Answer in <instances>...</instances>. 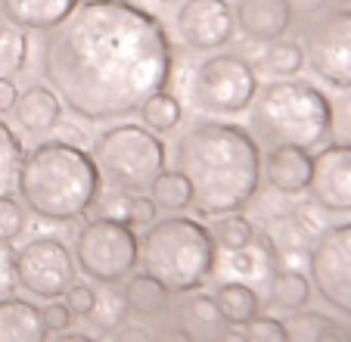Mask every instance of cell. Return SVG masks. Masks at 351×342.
<instances>
[{"label": "cell", "instance_id": "obj_1", "mask_svg": "<svg viewBox=\"0 0 351 342\" xmlns=\"http://www.w3.org/2000/svg\"><path fill=\"white\" fill-rule=\"evenodd\" d=\"M40 72L78 119L115 122L168 91L174 47L159 16L134 0H81L44 32Z\"/></svg>", "mask_w": 351, "mask_h": 342}, {"label": "cell", "instance_id": "obj_2", "mask_svg": "<svg viewBox=\"0 0 351 342\" xmlns=\"http://www.w3.org/2000/svg\"><path fill=\"white\" fill-rule=\"evenodd\" d=\"M174 168L190 181L196 215L243 212L258 196L261 146L243 125L199 122L174 146Z\"/></svg>", "mask_w": 351, "mask_h": 342}, {"label": "cell", "instance_id": "obj_3", "mask_svg": "<svg viewBox=\"0 0 351 342\" xmlns=\"http://www.w3.org/2000/svg\"><path fill=\"white\" fill-rule=\"evenodd\" d=\"M99 184L90 152L69 140H40L22 156L16 171V190L28 212L56 224L84 218L97 205Z\"/></svg>", "mask_w": 351, "mask_h": 342}, {"label": "cell", "instance_id": "obj_4", "mask_svg": "<svg viewBox=\"0 0 351 342\" xmlns=\"http://www.w3.org/2000/svg\"><path fill=\"white\" fill-rule=\"evenodd\" d=\"M258 146H324L332 137V103L317 84L302 78H280L258 87L249 106V128Z\"/></svg>", "mask_w": 351, "mask_h": 342}, {"label": "cell", "instance_id": "obj_5", "mask_svg": "<svg viewBox=\"0 0 351 342\" xmlns=\"http://www.w3.org/2000/svg\"><path fill=\"white\" fill-rule=\"evenodd\" d=\"M140 264L168 293H196L215 274L218 246L202 221L190 215L159 218L140 240Z\"/></svg>", "mask_w": 351, "mask_h": 342}, {"label": "cell", "instance_id": "obj_6", "mask_svg": "<svg viewBox=\"0 0 351 342\" xmlns=\"http://www.w3.org/2000/svg\"><path fill=\"white\" fill-rule=\"evenodd\" d=\"M90 159L99 171V181L115 193H146L165 171L168 152L159 134L137 122H121L93 140Z\"/></svg>", "mask_w": 351, "mask_h": 342}, {"label": "cell", "instance_id": "obj_7", "mask_svg": "<svg viewBox=\"0 0 351 342\" xmlns=\"http://www.w3.org/2000/svg\"><path fill=\"white\" fill-rule=\"evenodd\" d=\"M258 93V72L239 53H212L193 69L190 103L212 119H233L249 112Z\"/></svg>", "mask_w": 351, "mask_h": 342}, {"label": "cell", "instance_id": "obj_8", "mask_svg": "<svg viewBox=\"0 0 351 342\" xmlns=\"http://www.w3.org/2000/svg\"><path fill=\"white\" fill-rule=\"evenodd\" d=\"M75 264L84 271L90 280L112 286L121 283L137 271L140 264V237L131 224L121 218L97 215L84 221V227L75 237Z\"/></svg>", "mask_w": 351, "mask_h": 342}, {"label": "cell", "instance_id": "obj_9", "mask_svg": "<svg viewBox=\"0 0 351 342\" xmlns=\"http://www.w3.org/2000/svg\"><path fill=\"white\" fill-rule=\"evenodd\" d=\"M305 66L336 91H351V7L339 3L302 32Z\"/></svg>", "mask_w": 351, "mask_h": 342}, {"label": "cell", "instance_id": "obj_10", "mask_svg": "<svg viewBox=\"0 0 351 342\" xmlns=\"http://www.w3.org/2000/svg\"><path fill=\"white\" fill-rule=\"evenodd\" d=\"M308 280L317 296L351 321V221L330 224L311 243Z\"/></svg>", "mask_w": 351, "mask_h": 342}, {"label": "cell", "instance_id": "obj_11", "mask_svg": "<svg viewBox=\"0 0 351 342\" xmlns=\"http://www.w3.org/2000/svg\"><path fill=\"white\" fill-rule=\"evenodd\" d=\"M78 264L75 255L60 237H34L28 246L16 252V286L38 299L66 296V290L75 283Z\"/></svg>", "mask_w": 351, "mask_h": 342}, {"label": "cell", "instance_id": "obj_12", "mask_svg": "<svg viewBox=\"0 0 351 342\" xmlns=\"http://www.w3.org/2000/svg\"><path fill=\"white\" fill-rule=\"evenodd\" d=\"M178 38L196 53H218L237 38L230 0H184L178 7Z\"/></svg>", "mask_w": 351, "mask_h": 342}, {"label": "cell", "instance_id": "obj_13", "mask_svg": "<svg viewBox=\"0 0 351 342\" xmlns=\"http://www.w3.org/2000/svg\"><path fill=\"white\" fill-rule=\"evenodd\" d=\"M311 203L326 215H351V146L324 144L311 152Z\"/></svg>", "mask_w": 351, "mask_h": 342}, {"label": "cell", "instance_id": "obj_14", "mask_svg": "<svg viewBox=\"0 0 351 342\" xmlns=\"http://www.w3.org/2000/svg\"><path fill=\"white\" fill-rule=\"evenodd\" d=\"M233 16H237V32L255 44L286 38L289 28L295 25L286 0H237Z\"/></svg>", "mask_w": 351, "mask_h": 342}, {"label": "cell", "instance_id": "obj_15", "mask_svg": "<svg viewBox=\"0 0 351 342\" xmlns=\"http://www.w3.org/2000/svg\"><path fill=\"white\" fill-rule=\"evenodd\" d=\"M261 178L267 187L283 196L308 193L311 184V152L295 150V146H274L261 156Z\"/></svg>", "mask_w": 351, "mask_h": 342}, {"label": "cell", "instance_id": "obj_16", "mask_svg": "<svg viewBox=\"0 0 351 342\" xmlns=\"http://www.w3.org/2000/svg\"><path fill=\"white\" fill-rule=\"evenodd\" d=\"M81 0H0V13L22 32H50L72 16Z\"/></svg>", "mask_w": 351, "mask_h": 342}, {"label": "cell", "instance_id": "obj_17", "mask_svg": "<svg viewBox=\"0 0 351 342\" xmlns=\"http://www.w3.org/2000/svg\"><path fill=\"white\" fill-rule=\"evenodd\" d=\"M13 115L19 122L22 131L28 134H44L53 131L62 119V103L47 84H28L19 91V100L13 106Z\"/></svg>", "mask_w": 351, "mask_h": 342}, {"label": "cell", "instance_id": "obj_18", "mask_svg": "<svg viewBox=\"0 0 351 342\" xmlns=\"http://www.w3.org/2000/svg\"><path fill=\"white\" fill-rule=\"evenodd\" d=\"M50 330L34 302L19 296L0 299V342H47Z\"/></svg>", "mask_w": 351, "mask_h": 342}, {"label": "cell", "instance_id": "obj_19", "mask_svg": "<svg viewBox=\"0 0 351 342\" xmlns=\"http://www.w3.org/2000/svg\"><path fill=\"white\" fill-rule=\"evenodd\" d=\"M215 305H218V315L227 327H243L249 323L261 308V299L258 293L243 280H230V283H221L215 290Z\"/></svg>", "mask_w": 351, "mask_h": 342}, {"label": "cell", "instance_id": "obj_20", "mask_svg": "<svg viewBox=\"0 0 351 342\" xmlns=\"http://www.w3.org/2000/svg\"><path fill=\"white\" fill-rule=\"evenodd\" d=\"M125 302L128 311H134L137 317H156V315H165L168 302H171V293L162 286L156 277H149L146 271H134L125 283Z\"/></svg>", "mask_w": 351, "mask_h": 342}, {"label": "cell", "instance_id": "obj_21", "mask_svg": "<svg viewBox=\"0 0 351 342\" xmlns=\"http://www.w3.org/2000/svg\"><path fill=\"white\" fill-rule=\"evenodd\" d=\"M227 264L237 277L243 280H271L277 271V249L271 246V240L265 233H255V240L239 252H227Z\"/></svg>", "mask_w": 351, "mask_h": 342}, {"label": "cell", "instance_id": "obj_22", "mask_svg": "<svg viewBox=\"0 0 351 342\" xmlns=\"http://www.w3.org/2000/svg\"><path fill=\"white\" fill-rule=\"evenodd\" d=\"M255 72L271 75L274 81L280 78H295L302 69H305V50H302V41L295 38H277L271 44H265L258 62H252Z\"/></svg>", "mask_w": 351, "mask_h": 342}, {"label": "cell", "instance_id": "obj_23", "mask_svg": "<svg viewBox=\"0 0 351 342\" xmlns=\"http://www.w3.org/2000/svg\"><path fill=\"white\" fill-rule=\"evenodd\" d=\"M289 342H351V330L320 311H302L289 323Z\"/></svg>", "mask_w": 351, "mask_h": 342}, {"label": "cell", "instance_id": "obj_24", "mask_svg": "<svg viewBox=\"0 0 351 342\" xmlns=\"http://www.w3.org/2000/svg\"><path fill=\"white\" fill-rule=\"evenodd\" d=\"M267 290H271V302L277 305V308L305 311L314 286L302 271H274V277L267 280Z\"/></svg>", "mask_w": 351, "mask_h": 342}, {"label": "cell", "instance_id": "obj_25", "mask_svg": "<svg viewBox=\"0 0 351 342\" xmlns=\"http://www.w3.org/2000/svg\"><path fill=\"white\" fill-rule=\"evenodd\" d=\"M149 199L156 203V209H165L171 215H180L184 209H193V190L190 181L180 174L178 168L162 171L159 178L149 184Z\"/></svg>", "mask_w": 351, "mask_h": 342}, {"label": "cell", "instance_id": "obj_26", "mask_svg": "<svg viewBox=\"0 0 351 342\" xmlns=\"http://www.w3.org/2000/svg\"><path fill=\"white\" fill-rule=\"evenodd\" d=\"M208 233H212L215 246L224 252H239L245 249V246L255 240V224L249 221V218L243 215V212H227V215H218L212 221V227H208Z\"/></svg>", "mask_w": 351, "mask_h": 342}, {"label": "cell", "instance_id": "obj_27", "mask_svg": "<svg viewBox=\"0 0 351 342\" xmlns=\"http://www.w3.org/2000/svg\"><path fill=\"white\" fill-rule=\"evenodd\" d=\"M140 122H143V128H149L153 134H171L174 128L180 125V115H184V109H180V100L174 97V93L168 91H159L153 93V97L146 100L143 106H140Z\"/></svg>", "mask_w": 351, "mask_h": 342}, {"label": "cell", "instance_id": "obj_28", "mask_svg": "<svg viewBox=\"0 0 351 342\" xmlns=\"http://www.w3.org/2000/svg\"><path fill=\"white\" fill-rule=\"evenodd\" d=\"M28 60V32L0 13V78H13L16 72L25 69Z\"/></svg>", "mask_w": 351, "mask_h": 342}, {"label": "cell", "instance_id": "obj_29", "mask_svg": "<svg viewBox=\"0 0 351 342\" xmlns=\"http://www.w3.org/2000/svg\"><path fill=\"white\" fill-rule=\"evenodd\" d=\"M125 321H128L125 293H121L115 283L112 286H103V293H97V302H93L90 323L99 330V333H115Z\"/></svg>", "mask_w": 351, "mask_h": 342}, {"label": "cell", "instance_id": "obj_30", "mask_svg": "<svg viewBox=\"0 0 351 342\" xmlns=\"http://www.w3.org/2000/svg\"><path fill=\"white\" fill-rule=\"evenodd\" d=\"M25 205L10 193H0V243H16L25 233Z\"/></svg>", "mask_w": 351, "mask_h": 342}, {"label": "cell", "instance_id": "obj_31", "mask_svg": "<svg viewBox=\"0 0 351 342\" xmlns=\"http://www.w3.org/2000/svg\"><path fill=\"white\" fill-rule=\"evenodd\" d=\"M22 156H25V150H22L19 137L7 125H0V193H7V184L16 178Z\"/></svg>", "mask_w": 351, "mask_h": 342}, {"label": "cell", "instance_id": "obj_32", "mask_svg": "<svg viewBox=\"0 0 351 342\" xmlns=\"http://www.w3.org/2000/svg\"><path fill=\"white\" fill-rule=\"evenodd\" d=\"M243 342H289V330L280 317L255 315L249 323H243Z\"/></svg>", "mask_w": 351, "mask_h": 342}, {"label": "cell", "instance_id": "obj_33", "mask_svg": "<svg viewBox=\"0 0 351 342\" xmlns=\"http://www.w3.org/2000/svg\"><path fill=\"white\" fill-rule=\"evenodd\" d=\"M121 221L131 224L134 231H137V227H153V224L159 221V209H156V203L149 196H143V193H131V196L125 199Z\"/></svg>", "mask_w": 351, "mask_h": 342}, {"label": "cell", "instance_id": "obj_34", "mask_svg": "<svg viewBox=\"0 0 351 342\" xmlns=\"http://www.w3.org/2000/svg\"><path fill=\"white\" fill-rule=\"evenodd\" d=\"M332 103V137L336 144L351 146V91H342Z\"/></svg>", "mask_w": 351, "mask_h": 342}, {"label": "cell", "instance_id": "obj_35", "mask_svg": "<svg viewBox=\"0 0 351 342\" xmlns=\"http://www.w3.org/2000/svg\"><path fill=\"white\" fill-rule=\"evenodd\" d=\"M62 302L72 311V317H90L93 302H97V290L87 286V283H72L66 290V296H62Z\"/></svg>", "mask_w": 351, "mask_h": 342}, {"label": "cell", "instance_id": "obj_36", "mask_svg": "<svg viewBox=\"0 0 351 342\" xmlns=\"http://www.w3.org/2000/svg\"><path fill=\"white\" fill-rule=\"evenodd\" d=\"M186 317H190L193 323H199V327H215V323H224L212 296H193L190 302H186Z\"/></svg>", "mask_w": 351, "mask_h": 342}, {"label": "cell", "instance_id": "obj_37", "mask_svg": "<svg viewBox=\"0 0 351 342\" xmlns=\"http://www.w3.org/2000/svg\"><path fill=\"white\" fill-rule=\"evenodd\" d=\"M286 3H289L292 22H298V25H308V22L317 19L320 13L336 7V0H286Z\"/></svg>", "mask_w": 351, "mask_h": 342}, {"label": "cell", "instance_id": "obj_38", "mask_svg": "<svg viewBox=\"0 0 351 342\" xmlns=\"http://www.w3.org/2000/svg\"><path fill=\"white\" fill-rule=\"evenodd\" d=\"M16 286V252L10 243H0V299L13 296Z\"/></svg>", "mask_w": 351, "mask_h": 342}, {"label": "cell", "instance_id": "obj_39", "mask_svg": "<svg viewBox=\"0 0 351 342\" xmlns=\"http://www.w3.org/2000/svg\"><path fill=\"white\" fill-rule=\"evenodd\" d=\"M40 315H44L47 330H53V333H66V330L72 327V311H69L66 302H60V299L47 302V308H40Z\"/></svg>", "mask_w": 351, "mask_h": 342}, {"label": "cell", "instance_id": "obj_40", "mask_svg": "<svg viewBox=\"0 0 351 342\" xmlns=\"http://www.w3.org/2000/svg\"><path fill=\"white\" fill-rule=\"evenodd\" d=\"M112 342H153V336L146 333L137 323H128V327H119L112 333Z\"/></svg>", "mask_w": 351, "mask_h": 342}, {"label": "cell", "instance_id": "obj_41", "mask_svg": "<svg viewBox=\"0 0 351 342\" xmlns=\"http://www.w3.org/2000/svg\"><path fill=\"white\" fill-rule=\"evenodd\" d=\"M16 100H19V87L13 84V78H0V115L13 112Z\"/></svg>", "mask_w": 351, "mask_h": 342}, {"label": "cell", "instance_id": "obj_42", "mask_svg": "<svg viewBox=\"0 0 351 342\" xmlns=\"http://www.w3.org/2000/svg\"><path fill=\"white\" fill-rule=\"evenodd\" d=\"M153 342H199V339L186 327H168V330H162Z\"/></svg>", "mask_w": 351, "mask_h": 342}, {"label": "cell", "instance_id": "obj_43", "mask_svg": "<svg viewBox=\"0 0 351 342\" xmlns=\"http://www.w3.org/2000/svg\"><path fill=\"white\" fill-rule=\"evenodd\" d=\"M53 342H99V339H93V336H87V333H60V339H53Z\"/></svg>", "mask_w": 351, "mask_h": 342}, {"label": "cell", "instance_id": "obj_44", "mask_svg": "<svg viewBox=\"0 0 351 342\" xmlns=\"http://www.w3.org/2000/svg\"><path fill=\"white\" fill-rule=\"evenodd\" d=\"M339 3H345V7H351V0H339Z\"/></svg>", "mask_w": 351, "mask_h": 342}, {"label": "cell", "instance_id": "obj_45", "mask_svg": "<svg viewBox=\"0 0 351 342\" xmlns=\"http://www.w3.org/2000/svg\"><path fill=\"white\" fill-rule=\"evenodd\" d=\"M159 3H174V0H159Z\"/></svg>", "mask_w": 351, "mask_h": 342}]
</instances>
